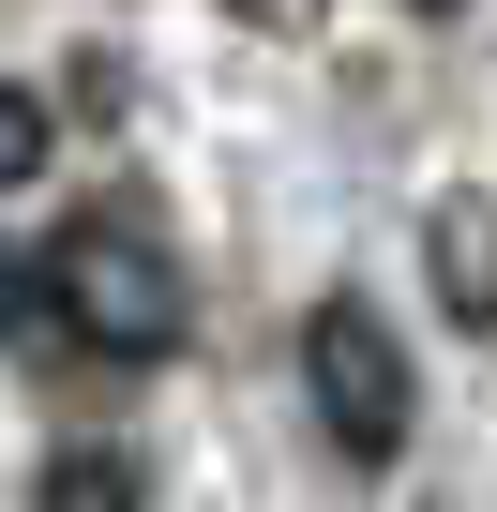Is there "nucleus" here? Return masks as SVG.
I'll list each match as a JSON object with an SVG mask.
<instances>
[{
    "label": "nucleus",
    "mask_w": 497,
    "mask_h": 512,
    "mask_svg": "<svg viewBox=\"0 0 497 512\" xmlns=\"http://www.w3.org/2000/svg\"><path fill=\"white\" fill-rule=\"evenodd\" d=\"M241 31H317V0H226Z\"/></svg>",
    "instance_id": "6"
},
{
    "label": "nucleus",
    "mask_w": 497,
    "mask_h": 512,
    "mask_svg": "<svg viewBox=\"0 0 497 512\" xmlns=\"http://www.w3.org/2000/svg\"><path fill=\"white\" fill-rule=\"evenodd\" d=\"M31 512H136V452H106V437H76L46 482H31Z\"/></svg>",
    "instance_id": "4"
},
{
    "label": "nucleus",
    "mask_w": 497,
    "mask_h": 512,
    "mask_svg": "<svg viewBox=\"0 0 497 512\" xmlns=\"http://www.w3.org/2000/svg\"><path fill=\"white\" fill-rule=\"evenodd\" d=\"M422 16H452V0H422Z\"/></svg>",
    "instance_id": "7"
},
{
    "label": "nucleus",
    "mask_w": 497,
    "mask_h": 512,
    "mask_svg": "<svg viewBox=\"0 0 497 512\" xmlns=\"http://www.w3.org/2000/svg\"><path fill=\"white\" fill-rule=\"evenodd\" d=\"M31 166H46V106H31V91H16V76H0V196H16V181H31Z\"/></svg>",
    "instance_id": "5"
},
{
    "label": "nucleus",
    "mask_w": 497,
    "mask_h": 512,
    "mask_svg": "<svg viewBox=\"0 0 497 512\" xmlns=\"http://www.w3.org/2000/svg\"><path fill=\"white\" fill-rule=\"evenodd\" d=\"M422 272H437V302H452L467 332H497V196H452V211L422 226Z\"/></svg>",
    "instance_id": "3"
},
{
    "label": "nucleus",
    "mask_w": 497,
    "mask_h": 512,
    "mask_svg": "<svg viewBox=\"0 0 497 512\" xmlns=\"http://www.w3.org/2000/svg\"><path fill=\"white\" fill-rule=\"evenodd\" d=\"M302 392H317V437H332L347 467H392V452H407V347H392V317H377L362 287L302 317Z\"/></svg>",
    "instance_id": "2"
},
{
    "label": "nucleus",
    "mask_w": 497,
    "mask_h": 512,
    "mask_svg": "<svg viewBox=\"0 0 497 512\" xmlns=\"http://www.w3.org/2000/svg\"><path fill=\"white\" fill-rule=\"evenodd\" d=\"M46 302L76 317V347H106V362H166V347H181V256H166L136 211H76L61 256H46Z\"/></svg>",
    "instance_id": "1"
}]
</instances>
